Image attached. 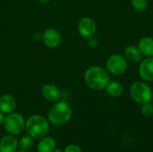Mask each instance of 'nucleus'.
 <instances>
[{
  "label": "nucleus",
  "instance_id": "obj_10",
  "mask_svg": "<svg viewBox=\"0 0 153 152\" xmlns=\"http://www.w3.org/2000/svg\"><path fill=\"white\" fill-rule=\"evenodd\" d=\"M41 95L47 101L54 103L59 101L62 98V92L60 89L56 85L51 83H48L42 86Z\"/></svg>",
  "mask_w": 153,
  "mask_h": 152
},
{
  "label": "nucleus",
  "instance_id": "obj_5",
  "mask_svg": "<svg viewBox=\"0 0 153 152\" xmlns=\"http://www.w3.org/2000/svg\"><path fill=\"white\" fill-rule=\"evenodd\" d=\"M107 70L109 74L115 76H120L126 73L127 71V60L124 56V55L120 54H113L109 56L107 59L106 63Z\"/></svg>",
  "mask_w": 153,
  "mask_h": 152
},
{
  "label": "nucleus",
  "instance_id": "obj_9",
  "mask_svg": "<svg viewBox=\"0 0 153 152\" xmlns=\"http://www.w3.org/2000/svg\"><path fill=\"white\" fill-rule=\"evenodd\" d=\"M138 72L143 81L146 82H153V56L145 57L140 62Z\"/></svg>",
  "mask_w": 153,
  "mask_h": 152
},
{
  "label": "nucleus",
  "instance_id": "obj_16",
  "mask_svg": "<svg viewBox=\"0 0 153 152\" xmlns=\"http://www.w3.org/2000/svg\"><path fill=\"white\" fill-rule=\"evenodd\" d=\"M56 149V142L54 138L49 136H45L40 140L38 144L39 152H54Z\"/></svg>",
  "mask_w": 153,
  "mask_h": 152
},
{
  "label": "nucleus",
  "instance_id": "obj_12",
  "mask_svg": "<svg viewBox=\"0 0 153 152\" xmlns=\"http://www.w3.org/2000/svg\"><path fill=\"white\" fill-rule=\"evenodd\" d=\"M124 56L127 61L133 63H140L143 59V55L137 46L128 45L124 49Z\"/></svg>",
  "mask_w": 153,
  "mask_h": 152
},
{
  "label": "nucleus",
  "instance_id": "obj_22",
  "mask_svg": "<svg viewBox=\"0 0 153 152\" xmlns=\"http://www.w3.org/2000/svg\"><path fill=\"white\" fill-rule=\"evenodd\" d=\"M4 118H5V116H4V113H2V112L0 111V125L4 124Z\"/></svg>",
  "mask_w": 153,
  "mask_h": 152
},
{
  "label": "nucleus",
  "instance_id": "obj_23",
  "mask_svg": "<svg viewBox=\"0 0 153 152\" xmlns=\"http://www.w3.org/2000/svg\"><path fill=\"white\" fill-rule=\"evenodd\" d=\"M37 1H39V3H43V4H46V3H48V2H50L51 0H37Z\"/></svg>",
  "mask_w": 153,
  "mask_h": 152
},
{
  "label": "nucleus",
  "instance_id": "obj_4",
  "mask_svg": "<svg viewBox=\"0 0 153 152\" xmlns=\"http://www.w3.org/2000/svg\"><path fill=\"white\" fill-rule=\"evenodd\" d=\"M130 97L138 104H145L152 101L153 98V90L148 82L144 81L134 82L129 89Z\"/></svg>",
  "mask_w": 153,
  "mask_h": 152
},
{
  "label": "nucleus",
  "instance_id": "obj_17",
  "mask_svg": "<svg viewBox=\"0 0 153 152\" xmlns=\"http://www.w3.org/2000/svg\"><path fill=\"white\" fill-rule=\"evenodd\" d=\"M34 141L33 138L30 135H25L22 136L20 141L18 142V146L22 150V151H29L33 147Z\"/></svg>",
  "mask_w": 153,
  "mask_h": 152
},
{
  "label": "nucleus",
  "instance_id": "obj_6",
  "mask_svg": "<svg viewBox=\"0 0 153 152\" xmlns=\"http://www.w3.org/2000/svg\"><path fill=\"white\" fill-rule=\"evenodd\" d=\"M3 125L8 133L12 135H18L25 128V120L21 114L13 112L5 116Z\"/></svg>",
  "mask_w": 153,
  "mask_h": 152
},
{
  "label": "nucleus",
  "instance_id": "obj_13",
  "mask_svg": "<svg viewBox=\"0 0 153 152\" xmlns=\"http://www.w3.org/2000/svg\"><path fill=\"white\" fill-rule=\"evenodd\" d=\"M137 47L145 57L153 56V38L150 36H144L138 41Z\"/></svg>",
  "mask_w": 153,
  "mask_h": 152
},
{
  "label": "nucleus",
  "instance_id": "obj_20",
  "mask_svg": "<svg viewBox=\"0 0 153 152\" xmlns=\"http://www.w3.org/2000/svg\"><path fill=\"white\" fill-rule=\"evenodd\" d=\"M87 45L91 48H96L99 46V39L94 36H91L87 39Z\"/></svg>",
  "mask_w": 153,
  "mask_h": 152
},
{
  "label": "nucleus",
  "instance_id": "obj_8",
  "mask_svg": "<svg viewBox=\"0 0 153 152\" xmlns=\"http://www.w3.org/2000/svg\"><path fill=\"white\" fill-rule=\"evenodd\" d=\"M41 39L47 47L56 48L62 42V35L55 28H47L41 35Z\"/></svg>",
  "mask_w": 153,
  "mask_h": 152
},
{
  "label": "nucleus",
  "instance_id": "obj_21",
  "mask_svg": "<svg viewBox=\"0 0 153 152\" xmlns=\"http://www.w3.org/2000/svg\"><path fill=\"white\" fill-rule=\"evenodd\" d=\"M64 152H82L81 148L76 144H70L65 147Z\"/></svg>",
  "mask_w": 153,
  "mask_h": 152
},
{
  "label": "nucleus",
  "instance_id": "obj_24",
  "mask_svg": "<svg viewBox=\"0 0 153 152\" xmlns=\"http://www.w3.org/2000/svg\"><path fill=\"white\" fill-rule=\"evenodd\" d=\"M54 152H64V151H62L60 149H56V150L54 151Z\"/></svg>",
  "mask_w": 153,
  "mask_h": 152
},
{
  "label": "nucleus",
  "instance_id": "obj_19",
  "mask_svg": "<svg viewBox=\"0 0 153 152\" xmlns=\"http://www.w3.org/2000/svg\"><path fill=\"white\" fill-rule=\"evenodd\" d=\"M141 112L146 117L152 116L153 115V105L151 104V102L143 104L142 105V108H141Z\"/></svg>",
  "mask_w": 153,
  "mask_h": 152
},
{
  "label": "nucleus",
  "instance_id": "obj_1",
  "mask_svg": "<svg viewBox=\"0 0 153 152\" xmlns=\"http://www.w3.org/2000/svg\"><path fill=\"white\" fill-rule=\"evenodd\" d=\"M85 84L91 90H102L110 81V75L108 70L100 65L90 66L83 74Z\"/></svg>",
  "mask_w": 153,
  "mask_h": 152
},
{
  "label": "nucleus",
  "instance_id": "obj_7",
  "mask_svg": "<svg viewBox=\"0 0 153 152\" xmlns=\"http://www.w3.org/2000/svg\"><path fill=\"white\" fill-rule=\"evenodd\" d=\"M77 30L79 34L82 38L88 39L91 36H94L97 32L96 22L91 17L84 16L79 20L77 24Z\"/></svg>",
  "mask_w": 153,
  "mask_h": 152
},
{
  "label": "nucleus",
  "instance_id": "obj_11",
  "mask_svg": "<svg viewBox=\"0 0 153 152\" xmlns=\"http://www.w3.org/2000/svg\"><path fill=\"white\" fill-rule=\"evenodd\" d=\"M16 107V101L13 95L3 94L0 97V111L4 114H11L14 111Z\"/></svg>",
  "mask_w": 153,
  "mask_h": 152
},
{
  "label": "nucleus",
  "instance_id": "obj_2",
  "mask_svg": "<svg viewBox=\"0 0 153 152\" xmlns=\"http://www.w3.org/2000/svg\"><path fill=\"white\" fill-rule=\"evenodd\" d=\"M73 116V109L66 101H57L50 108L48 114V120L53 125H63L66 124Z\"/></svg>",
  "mask_w": 153,
  "mask_h": 152
},
{
  "label": "nucleus",
  "instance_id": "obj_14",
  "mask_svg": "<svg viewBox=\"0 0 153 152\" xmlns=\"http://www.w3.org/2000/svg\"><path fill=\"white\" fill-rule=\"evenodd\" d=\"M18 147V141L14 135H5L0 141V152H15Z\"/></svg>",
  "mask_w": 153,
  "mask_h": 152
},
{
  "label": "nucleus",
  "instance_id": "obj_25",
  "mask_svg": "<svg viewBox=\"0 0 153 152\" xmlns=\"http://www.w3.org/2000/svg\"><path fill=\"white\" fill-rule=\"evenodd\" d=\"M17 152H28V151H22H22H17Z\"/></svg>",
  "mask_w": 153,
  "mask_h": 152
},
{
  "label": "nucleus",
  "instance_id": "obj_15",
  "mask_svg": "<svg viewBox=\"0 0 153 152\" xmlns=\"http://www.w3.org/2000/svg\"><path fill=\"white\" fill-rule=\"evenodd\" d=\"M105 90L108 96L112 98H119L123 95L125 89L121 82L117 81H109L105 88Z\"/></svg>",
  "mask_w": 153,
  "mask_h": 152
},
{
  "label": "nucleus",
  "instance_id": "obj_18",
  "mask_svg": "<svg viewBox=\"0 0 153 152\" xmlns=\"http://www.w3.org/2000/svg\"><path fill=\"white\" fill-rule=\"evenodd\" d=\"M131 5L134 10L137 12H143L149 6L148 0H131Z\"/></svg>",
  "mask_w": 153,
  "mask_h": 152
},
{
  "label": "nucleus",
  "instance_id": "obj_3",
  "mask_svg": "<svg viewBox=\"0 0 153 152\" xmlns=\"http://www.w3.org/2000/svg\"><path fill=\"white\" fill-rule=\"evenodd\" d=\"M25 129L33 139H42L49 132V122L40 115H32L25 121Z\"/></svg>",
  "mask_w": 153,
  "mask_h": 152
}]
</instances>
